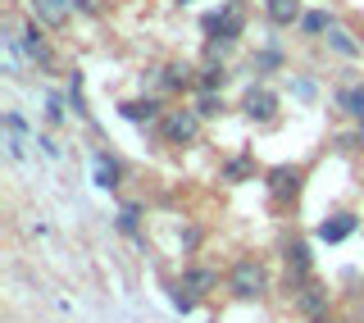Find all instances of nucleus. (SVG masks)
Instances as JSON below:
<instances>
[{"label":"nucleus","instance_id":"f257e3e1","mask_svg":"<svg viewBox=\"0 0 364 323\" xmlns=\"http://www.w3.org/2000/svg\"><path fill=\"white\" fill-rule=\"evenodd\" d=\"M228 292L237 296V301H259V296L269 292V269L259 260H237L232 273H228Z\"/></svg>","mask_w":364,"mask_h":323},{"label":"nucleus","instance_id":"f03ea898","mask_svg":"<svg viewBox=\"0 0 364 323\" xmlns=\"http://www.w3.org/2000/svg\"><path fill=\"white\" fill-rule=\"evenodd\" d=\"M200 32L210 41H223V46H237V37L246 32V18H242V5L237 0H228L223 9H214V14L200 18Z\"/></svg>","mask_w":364,"mask_h":323},{"label":"nucleus","instance_id":"7ed1b4c3","mask_svg":"<svg viewBox=\"0 0 364 323\" xmlns=\"http://www.w3.org/2000/svg\"><path fill=\"white\" fill-rule=\"evenodd\" d=\"M9 51L23 55L28 64H37V68H50V41H46V32H41V23L37 18H28L23 23V32H9Z\"/></svg>","mask_w":364,"mask_h":323},{"label":"nucleus","instance_id":"20e7f679","mask_svg":"<svg viewBox=\"0 0 364 323\" xmlns=\"http://www.w3.org/2000/svg\"><path fill=\"white\" fill-rule=\"evenodd\" d=\"M200 114L196 105H182V110H164V119H159V132H164L168 146H191L200 137Z\"/></svg>","mask_w":364,"mask_h":323},{"label":"nucleus","instance_id":"39448f33","mask_svg":"<svg viewBox=\"0 0 364 323\" xmlns=\"http://www.w3.org/2000/svg\"><path fill=\"white\" fill-rule=\"evenodd\" d=\"M278 91L273 87H250L246 96H242V114L250 123H255V128H269V123H278Z\"/></svg>","mask_w":364,"mask_h":323},{"label":"nucleus","instance_id":"423d86ee","mask_svg":"<svg viewBox=\"0 0 364 323\" xmlns=\"http://www.w3.org/2000/svg\"><path fill=\"white\" fill-rule=\"evenodd\" d=\"M264 178H269V196H273L278 205H287V201H296V196H301V178H305V173L291 169V164H278V169H269Z\"/></svg>","mask_w":364,"mask_h":323},{"label":"nucleus","instance_id":"0eeeda50","mask_svg":"<svg viewBox=\"0 0 364 323\" xmlns=\"http://www.w3.org/2000/svg\"><path fill=\"white\" fill-rule=\"evenodd\" d=\"M28 14L41 23V28H64L68 18L77 14L73 0H28Z\"/></svg>","mask_w":364,"mask_h":323},{"label":"nucleus","instance_id":"6e6552de","mask_svg":"<svg viewBox=\"0 0 364 323\" xmlns=\"http://www.w3.org/2000/svg\"><path fill=\"white\" fill-rule=\"evenodd\" d=\"M119 114H123L128 123H146V128H151V123L164 119V105H159L155 96H136V100H123Z\"/></svg>","mask_w":364,"mask_h":323},{"label":"nucleus","instance_id":"1a4fd4ad","mask_svg":"<svg viewBox=\"0 0 364 323\" xmlns=\"http://www.w3.org/2000/svg\"><path fill=\"white\" fill-rule=\"evenodd\" d=\"M360 228V218L355 214H333V218H323V223H318V241H328V246H337V241H346L350 233H355Z\"/></svg>","mask_w":364,"mask_h":323},{"label":"nucleus","instance_id":"9d476101","mask_svg":"<svg viewBox=\"0 0 364 323\" xmlns=\"http://www.w3.org/2000/svg\"><path fill=\"white\" fill-rule=\"evenodd\" d=\"M282 260H287V273H291V282H296V287L310 282V246H305V241H287Z\"/></svg>","mask_w":364,"mask_h":323},{"label":"nucleus","instance_id":"9b49d317","mask_svg":"<svg viewBox=\"0 0 364 323\" xmlns=\"http://www.w3.org/2000/svg\"><path fill=\"white\" fill-rule=\"evenodd\" d=\"M264 14L273 28H296L305 9H301V0H264Z\"/></svg>","mask_w":364,"mask_h":323},{"label":"nucleus","instance_id":"f8f14e48","mask_svg":"<svg viewBox=\"0 0 364 323\" xmlns=\"http://www.w3.org/2000/svg\"><path fill=\"white\" fill-rule=\"evenodd\" d=\"M182 287H187L191 296H205L219 287V269H205V264H191V269H182Z\"/></svg>","mask_w":364,"mask_h":323},{"label":"nucleus","instance_id":"ddd939ff","mask_svg":"<svg viewBox=\"0 0 364 323\" xmlns=\"http://www.w3.org/2000/svg\"><path fill=\"white\" fill-rule=\"evenodd\" d=\"M119 182H123V164L109 151H96V187L100 191H114Z\"/></svg>","mask_w":364,"mask_h":323},{"label":"nucleus","instance_id":"4468645a","mask_svg":"<svg viewBox=\"0 0 364 323\" xmlns=\"http://www.w3.org/2000/svg\"><path fill=\"white\" fill-rule=\"evenodd\" d=\"M337 110L346 114V119H355V123H364V83H346L337 91Z\"/></svg>","mask_w":364,"mask_h":323},{"label":"nucleus","instance_id":"2eb2a0df","mask_svg":"<svg viewBox=\"0 0 364 323\" xmlns=\"http://www.w3.org/2000/svg\"><path fill=\"white\" fill-rule=\"evenodd\" d=\"M296 301H301V309L310 319H323L328 314V292L318 282H301V296H296Z\"/></svg>","mask_w":364,"mask_h":323},{"label":"nucleus","instance_id":"dca6fc26","mask_svg":"<svg viewBox=\"0 0 364 323\" xmlns=\"http://www.w3.org/2000/svg\"><path fill=\"white\" fill-rule=\"evenodd\" d=\"M296 28H301L305 37H328V32H333V18H328V9H305Z\"/></svg>","mask_w":364,"mask_h":323},{"label":"nucleus","instance_id":"f3484780","mask_svg":"<svg viewBox=\"0 0 364 323\" xmlns=\"http://www.w3.org/2000/svg\"><path fill=\"white\" fill-rule=\"evenodd\" d=\"M196 114H200L205 123H210V119H223V114H228L223 91H200V96H196Z\"/></svg>","mask_w":364,"mask_h":323},{"label":"nucleus","instance_id":"a211bd4d","mask_svg":"<svg viewBox=\"0 0 364 323\" xmlns=\"http://www.w3.org/2000/svg\"><path fill=\"white\" fill-rule=\"evenodd\" d=\"M196 73H200V68H191V64H164V87L168 91H182V87H191V83H196Z\"/></svg>","mask_w":364,"mask_h":323},{"label":"nucleus","instance_id":"6ab92c4d","mask_svg":"<svg viewBox=\"0 0 364 323\" xmlns=\"http://www.w3.org/2000/svg\"><path fill=\"white\" fill-rule=\"evenodd\" d=\"M223 83H228V68H223V60H219V64L210 60V64H205L200 73H196V87H200V91H223Z\"/></svg>","mask_w":364,"mask_h":323},{"label":"nucleus","instance_id":"aec40b11","mask_svg":"<svg viewBox=\"0 0 364 323\" xmlns=\"http://www.w3.org/2000/svg\"><path fill=\"white\" fill-rule=\"evenodd\" d=\"M328 46H333L337 55H346V60H355V55H360V41L350 37L346 28H337V23H333V32H328Z\"/></svg>","mask_w":364,"mask_h":323},{"label":"nucleus","instance_id":"412c9836","mask_svg":"<svg viewBox=\"0 0 364 323\" xmlns=\"http://www.w3.org/2000/svg\"><path fill=\"white\" fill-rule=\"evenodd\" d=\"M68 105H73L77 119H91V110H87V96H82V73H68Z\"/></svg>","mask_w":364,"mask_h":323},{"label":"nucleus","instance_id":"4be33fe9","mask_svg":"<svg viewBox=\"0 0 364 323\" xmlns=\"http://www.w3.org/2000/svg\"><path fill=\"white\" fill-rule=\"evenodd\" d=\"M242 178H255V164H250L246 155L228 159V164H223V182H242Z\"/></svg>","mask_w":364,"mask_h":323},{"label":"nucleus","instance_id":"5701e85b","mask_svg":"<svg viewBox=\"0 0 364 323\" xmlns=\"http://www.w3.org/2000/svg\"><path fill=\"white\" fill-rule=\"evenodd\" d=\"M119 228H123L128 237H136V233H141V205H136V201H128V205L119 210Z\"/></svg>","mask_w":364,"mask_h":323},{"label":"nucleus","instance_id":"b1692460","mask_svg":"<svg viewBox=\"0 0 364 323\" xmlns=\"http://www.w3.org/2000/svg\"><path fill=\"white\" fill-rule=\"evenodd\" d=\"M278 64H282V51H259L255 60H250V68H255V73H273Z\"/></svg>","mask_w":364,"mask_h":323},{"label":"nucleus","instance_id":"393cba45","mask_svg":"<svg viewBox=\"0 0 364 323\" xmlns=\"http://www.w3.org/2000/svg\"><path fill=\"white\" fill-rule=\"evenodd\" d=\"M46 123H64V96H46Z\"/></svg>","mask_w":364,"mask_h":323},{"label":"nucleus","instance_id":"a878e982","mask_svg":"<svg viewBox=\"0 0 364 323\" xmlns=\"http://www.w3.org/2000/svg\"><path fill=\"white\" fill-rule=\"evenodd\" d=\"M5 128L23 137V132H28V119H23V114H14V110H9V114H5Z\"/></svg>","mask_w":364,"mask_h":323},{"label":"nucleus","instance_id":"bb28decb","mask_svg":"<svg viewBox=\"0 0 364 323\" xmlns=\"http://www.w3.org/2000/svg\"><path fill=\"white\" fill-rule=\"evenodd\" d=\"M341 142H346L350 151H364V123H355V132H350V137H341Z\"/></svg>","mask_w":364,"mask_h":323},{"label":"nucleus","instance_id":"cd10ccee","mask_svg":"<svg viewBox=\"0 0 364 323\" xmlns=\"http://www.w3.org/2000/svg\"><path fill=\"white\" fill-rule=\"evenodd\" d=\"M291 91H296L301 100H310V96H314V83H310V78H296V87H291Z\"/></svg>","mask_w":364,"mask_h":323},{"label":"nucleus","instance_id":"c85d7f7f","mask_svg":"<svg viewBox=\"0 0 364 323\" xmlns=\"http://www.w3.org/2000/svg\"><path fill=\"white\" fill-rule=\"evenodd\" d=\"M77 5V14H100V5H105V0H73Z\"/></svg>","mask_w":364,"mask_h":323},{"label":"nucleus","instance_id":"c756f323","mask_svg":"<svg viewBox=\"0 0 364 323\" xmlns=\"http://www.w3.org/2000/svg\"><path fill=\"white\" fill-rule=\"evenodd\" d=\"M37 146H41L50 159H60V146H55V137H37Z\"/></svg>","mask_w":364,"mask_h":323},{"label":"nucleus","instance_id":"7c9ffc66","mask_svg":"<svg viewBox=\"0 0 364 323\" xmlns=\"http://www.w3.org/2000/svg\"><path fill=\"white\" fill-rule=\"evenodd\" d=\"M314 323H333V319H314Z\"/></svg>","mask_w":364,"mask_h":323},{"label":"nucleus","instance_id":"2f4dec72","mask_svg":"<svg viewBox=\"0 0 364 323\" xmlns=\"http://www.w3.org/2000/svg\"><path fill=\"white\" fill-rule=\"evenodd\" d=\"M360 187H364V182H360Z\"/></svg>","mask_w":364,"mask_h":323}]
</instances>
